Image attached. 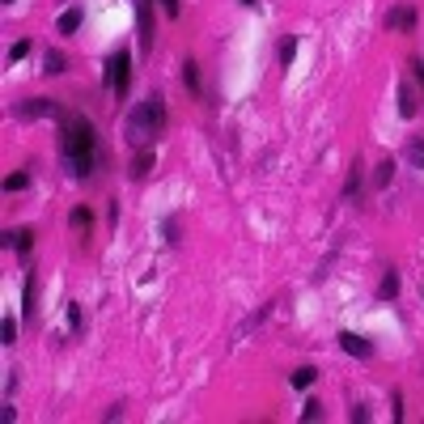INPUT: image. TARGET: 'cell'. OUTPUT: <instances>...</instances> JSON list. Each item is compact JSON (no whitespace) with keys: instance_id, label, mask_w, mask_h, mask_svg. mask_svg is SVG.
<instances>
[{"instance_id":"cell-27","label":"cell","mask_w":424,"mask_h":424,"mask_svg":"<svg viewBox=\"0 0 424 424\" xmlns=\"http://www.w3.org/2000/svg\"><path fill=\"white\" fill-rule=\"evenodd\" d=\"M18 390V369H9V378H5V395H13Z\"/></svg>"},{"instance_id":"cell-15","label":"cell","mask_w":424,"mask_h":424,"mask_svg":"<svg viewBox=\"0 0 424 424\" xmlns=\"http://www.w3.org/2000/svg\"><path fill=\"white\" fill-rule=\"evenodd\" d=\"M183 85H187V89H191V93H199V68H195V64H191V60H187V64H183Z\"/></svg>"},{"instance_id":"cell-10","label":"cell","mask_w":424,"mask_h":424,"mask_svg":"<svg viewBox=\"0 0 424 424\" xmlns=\"http://www.w3.org/2000/svg\"><path fill=\"white\" fill-rule=\"evenodd\" d=\"M149 170H153V149H136V157H132L128 174H132V178H145Z\"/></svg>"},{"instance_id":"cell-20","label":"cell","mask_w":424,"mask_h":424,"mask_svg":"<svg viewBox=\"0 0 424 424\" xmlns=\"http://www.w3.org/2000/svg\"><path fill=\"white\" fill-rule=\"evenodd\" d=\"M318 416H323V403H318V399H310V403L301 407V420H305V424H314Z\"/></svg>"},{"instance_id":"cell-25","label":"cell","mask_w":424,"mask_h":424,"mask_svg":"<svg viewBox=\"0 0 424 424\" xmlns=\"http://www.w3.org/2000/svg\"><path fill=\"white\" fill-rule=\"evenodd\" d=\"M161 234H166V242H170V246H174V242H178V221H174V217H170V221H166V225H161Z\"/></svg>"},{"instance_id":"cell-28","label":"cell","mask_w":424,"mask_h":424,"mask_svg":"<svg viewBox=\"0 0 424 424\" xmlns=\"http://www.w3.org/2000/svg\"><path fill=\"white\" fill-rule=\"evenodd\" d=\"M407 153H411V161H420V166H424V145H420V140H416V145H411Z\"/></svg>"},{"instance_id":"cell-2","label":"cell","mask_w":424,"mask_h":424,"mask_svg":"<svg viewBox=\"0 0 424 424\" xmlns=\"http://www.w3.org/2000/svg\"><path fill=\"white\" fill-rule=\"evenodd\" d=\"M161 128H166V98L161 93H149L145 102L132 106V115L124 124V136H128L132 149H153V140H157Z\"/></svg>"},{"instance_id":"cell-12","label":"cell","mask_w":424,"mask_h":424,"mask_svg":"<svg viewBox=\"0 0 424 424\" xmlns=\"http://www.w3.org/2000/svg\"><path fill=\"white\" fill-rule=\"evenodd\" d=\"M378 297H386V301H390V297H399V276H395V272H386V276H382Z\"/></svg>"},{"instance_id":"cell-16","label":"cell","mask_w":424,"mask_h":424,"mask_svg":"<svg viewBox=\"0 0 424 424\" xmlns=\"http://www.w3.org/2000/svg\"><path fill=\"white\" fill-rule=\"evenodd\" d=\"M361 191V161H352V174H348V183H344V199H352Z\"/></svg>"},{"instance_id":"cell-23","label":"cell","mask_w":424,"mask_h":424,"mask_svg":"<svg viewBox=\"0 0 424 424\" xmlns=\"http://www.w3.org/2000/svg\"><path fill=\"white\" fill-rule=\"evenodd\" d=\"M30 187V174H9L5 178V191H26Z\"/></svg>"},{"instance_id":"cell-1","label":"cell","mask_w":424,"mask_h":424,"mask_svg":"<svg viewBox=\"0 0 424 424\" xmlns=\"http://www.w3.org/2000/svg\"><path fill=\"white\" fill-rule=\"evenodd\" d=\"M93 124L85 115H64V132H60V157L68 166L72 178H89L93 174Z\"/></svg>"},{"instance_id":"cell-8","label":"cell","mask_w":424,"mask_h":424,"mask_svg":"<svg viewBox=\"0 0 424 424\" xmlns=\"http://www.w3.org/2000/svg\"><path fill=\"white\" fill-rule=\"evenodd\" d=\"M5 246H13L18 255H26V251L34 246V230H9V234H5Z\"/></svg>"},{"instance_id":"cell-7","label":"cell","mask_w":424,"mask_h":424,"mask_svg":"<svg viewBox=\"0 0 424 424\" xmlns=\"http://www.w3.org/2000/svg\"><path fill=\"white\" fill-rule=\"evenodd\" d=\"M340 348H344L348 357H369V352H373V344H369L365 336H357V331H344V336H340Z\"/></svg>"},{"instance_id":"cell-24","label":"cell","mask_w":424,"mask_h":424,"mask_svg":"<svg viewBox=\"0 0 424 424\" xmlns=\"http://www.w3.org/2000/svg\"><path fill=\"white\" fill-rule=\"evenodd\" d=\"M390 178H395V161H382V166H378V187H386Z\"/></svg>"},{"instance_id":"cell-30","label":"cell","mask_w":424,"mask_h":424,"mask_svg":"<svg viewBox=\"0 0 424 424\" xmlns=\"http://www.w3.org/2000/svg\"><path fill=\"white\" fill-rule=\"evenodd\" d=\"M411 72H416V81L424 85V60H416V64H411Z\"/></svg>"},{"instance_id":"cell-4","label":"cell","mask_w":424,"mask_h":424,"mask_svg":"<svg viewBox=\"0 0 424 424\" xmlns=\"http://www.w3.org/2000/svg\"><path fill=\"white\" fill-rule=\"evenodd\" d=\"M18 119H64V111L47 98H30V102H18Z\"/></svg>"},{"instance_id":"cell-31","label":"cell","mask_w":424,"mask_h":424,"mask_svg":"<svg viewBox=\"0 0 424 424\" xmlns=\"http://www.w3.org/2000/svg\"><path fill=\"white\" fill-rule=\"evenodd\" d=\"M242 5H255V0H242Z\"/></svg>"},{"instance_id":"cell-6","label":"cell","mask_w":424,"mask_h":424,"mask_svg":"<svg viewBox=\"0 0 424 424\" xmlns=\"http://www.w3.org/2000/svg\"><path fill=\"white\" fill-rule=\"evenodd\" d=\"M386 26L407 34V30L416 26V9H411V5H399V9H390V13H386Z\"/></svg>"},{"instance_id":"cell-29","label":"cell","mask_w":424,"mask_h":424,"mask_svg":"<svg viewBox=\"0 0 424 424\" xmlns=\"http://www.w3.org/2000/svg\"><path fill=\"white\" fill-rule=\"evenodd\" d=\"M161 9H166L170 18H178V0H161Z\"/></svg>"},{"instance_id":"cell-22","label":"cell","mask_w":424,"mask_h":424,"mask_svg":"<svg viewBox=\"0 0 424 424\" xmlns=\"http://www.w3.org/2000/svg\"><path fill=\"white\" fill-rule=\"evenodd\" d=\"M293 55H297V39H284V43H280V64L289 68V64H293Z\"/></svg>"},{"instance_id":"cell-18","label":"cell","mask_w":424,"mask_h":424,"mask_svg":"<svg viewBox=\"0 0 424 424\" xmlns=\"http://www.w3.org/2000/svg\"><path fill=\"white\" fill-rule=\"evenodd\" d=\"M68 221H72V230H89L93 217H89V208H72V212H68Z\"/></svg>"},{"instance_id":"cell-21","label":"cell","mask_w":424,"mask_h":424,"mask_svg":"<svg viewBox=\"0 0 424 424\" xmlns=\"http://www.w3.org/2000/svg\"><path fill=\"white\" fill-rule=\"evenodd\" d=\"M13 340H18V323L5 318V323H0V344H13Z\"/></svg>"},{"instance_id":"cell-26","label":"cell","mask_w":424,"mask_h":424,"mask_svg":"<svg viewBox=\"0 0 424 424\" xmlns=\"http://www.w3.org/2000/svg\"><path fill=\"white\" fill-rule=\"evenodd\" d=\"M26 51H30V43H26V39H22V43H13V47H9V60H13V64H18V60H22V55H26Z\"/></svg>"},{"instance_id":"cell-19","label":"cell","mask_w":424,"mask_h":424,"mask_svg":"<svg viewBox=\"0 0 424 424\" xmlns=\"http://www.w3.org/2000/svg\"><path fill=\"white\" fill-rule=\"evenodd\" d=\"M81 327H85V314L77 301H68V331H81Z\"/></svg>"},{"instance_id":"cell-11","label":"cell","mask_w":424,"mask_h":424,"mask_svg":"<svg viewBox=\"0 0 424 424\" xmlns=\"http://www.w3.org/2000/svg\"><path fill=\"white\" fill-rule=\"evenodd\" d=\"M81 30V9H64L60 13V34H77Z\"/></svg>"},{"instance_id":"cell-17","label":"cell","mask_w":424,"mask_h":424,"mask_svg":"<svg viewBox=\"0 0 424 424\" xmlns=\"http://www.w3.org/2000/svg\"><path fill=\"white\" fill-rule=\"evenodd\" d=\"M399 115H403V119H411V115H416V102H411V89H407V85L399 89Z\"/></svg>"},{"instance_id":"cell-14","label":"cell","mask_w":424,"mask_h":424,"mask_svg":"<svg viewBox=\"0 0 424 424\" xmlns=\"http://www.w3.org/2000/svg\"><path fill=\"white\" fill-rule=\"evenodd\" d=\"M43 72H47V77L64 72V55H60V51H47V55H43Z\"/></svg>"},{"instance_id":"cell-9","label":"cell","mask_w":424,"mask_h":424,"mask_svg":"<svg viewBox=\"0 0 424 424\" xmlns=\"http://www.w3.org/2000/svg\"><path fill=\"white\" fill-rule=\"evenodd\" d=\"M34 297H39V276H26V293H22V318H34Z\"/></svg>"},{"instance_id":"cell-32","label":"cell","mask_w":424,"mask_h":424,"mask_svg":"<svg viewBox=\"0 0 424 424\" xmlns=\"http://www.w3.org/2000/svg\"><path fill=\"white\" fill-rule=\"evenodd\" d=\"M9 5H13V0H9Z\"/></svg>"},{"instance_id":"cell-3","label":"cell","mask_w":424,"mask_h":424,"mask_svg":"<svg viewBox=\"0 0 424 424\" xmlns=\"http://www.w3.org/2000/svg\"><path fill=\"white\" fill-rule=\"evenodd\" d=\"M128 81H132V60H128V51H115L111 60H106V85L115 89V98H124Z\"/></svg>"},{"instance_id":"cell-13","label":"cell","mask_w":424,"mask_h":424,"mask_svg":"<svg viewBox=\"0 0 424 424\" xmlns=\"http://www.w3.org/2000/svg\"><path fill=\"white\" fill-rule=\"evenodd\" d=\"M314 378H318V369H314V365H301V369H293V386H297V390H305Z\"/></svg>"},{"instance_id":"cell-5","label":"cell","mask_w":424,"mask_h":424,"mask_svg":"<svg viewBox=\"0 0 424 424\" xmlns=\"http://www.w3.org/2000/svg\"><path fill=\"white\" fill-rule=\"evenodd\" d=\"M136 26H140V51H153V0H136Z\"/></svg>"}]
</instances>
